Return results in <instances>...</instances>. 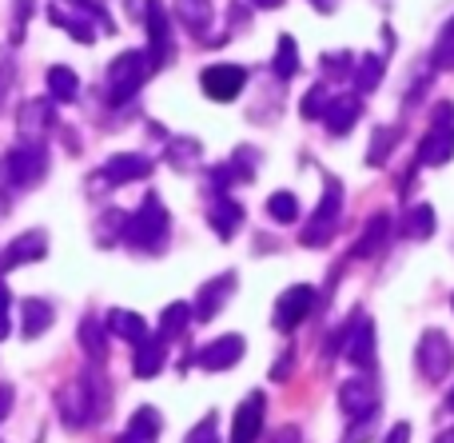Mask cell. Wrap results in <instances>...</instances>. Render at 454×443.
I'll use <instances>...</instances> for the list:
<instances>
[{
    "label": "cell",
    "mask_w": 454,
    "mask_h": 443,
    "mask_svg": "<svg viewBox=\"0 0 454 443\" xmlns=\"http://www.w3.org/2000/svg\"><path fill=\"white\" fill-rule=\"evenodd\" d=\"M415 360H419V372H423L427 380L442 384L450 376V368H454V348H450V340L439 332V328H427V332L419 336Z\"/></svg>",
    "instance_id": "8992f818"
},
{
    "label": "cell",
    "mask_w": 454,
    "mask_h": 443,
    "mask_svg": "<svg viewBox=\"0 0 454 443\" xmlns=\"http://www.w3.org/2000/svg\"><path fill=\"white\" fill-rule=\"evenodd\" d=\"M108 332L128 344H140L144 336H148V324H144V316H136V312L116 308V312H108Z\"/></svg>",
    "instance_id": "4316f807"
},
{
    "label": "cell",
    "mask_w": 454,
    "mask_h": 443,
    "mask_svg": "<svg viewBox=\"0 0 454 443\" xmlns=\"http://www.w3.org/2000/svg\"><path fill=\"white\" fill-rule=\"evenodd\" d=\"M24 12H32V0H16V24H12V40H20V28H24Z\"/></svg>",
    "instance_id": "7dc6e473"
},
{
    "label": "cell",
    "mask_w": 454,
    "mask_h": 443,
    "mask_svg": "<svg viewBox=\"0 0 454 443\" xmlns=\"http://www.w3.org/2000/svg\"><path fill=\"white\" fill-rule=\"evenodd\" d=\"M168 228H172V220H168L160 196H144V204L124 220V240L140 252H160L168 240Z\"/></svg>",
    "instance_id": "6da1fadb"
},
{
    "label": "cell",
    "mask_w": 454,
    "mask_h": 443,
    "mask_svg": "<svg viewBox=\"0 0 454 443\" xmlns=\"http://www.w3.org/2000/svg\"><path fill=\"white\" fill-rule=\"evenodd\" d=\"M52 304L48 300H24V312H20V332H24V340H40V336L52 328Z\"/></svg>",
    "instance_id": "484cf974"
},
{
    "label": "cell",
    "mask_w": 454,
    "mask_h": 443,
    "mask_svg": "<svg viewBox=\"0 0 454 443\" xmlns=\"http://www.w3.org/2000/svg\"><path fill=\"white\" fill-rule=\"evenodd\" d=\"M447 412H454V388H450V396H447Z\"/></svg>",
    "instance_id": "816d5d0a"
},
{
    "label": "cell",
    "mask_w": 454,
    "mask_h": 443,
    "mask_svg": "<svg viewBox=\"0 0 454 443\" xmlns=\"http://www.w3.org/2000/svg\"><path fill=\"white\" fill-rule=\"evenodd\" d=\"M8 336V288H4V280H0V340Z\"/></svg>",
    "instance_id": "bcb514c9"
},
{
    "label": "cell",
    "mask_w": 454,
    "mask_h": 443,
    "mask_svg": "<svg viewBox=\"0 0 454 443\" xmlns=\"http://www.w3.org/2000/svg\"><path fill=\"white\" fill-rule=\"evenodd\" d=\"M243 352H247L243 336H220V340H212L207 348H200L196 364L204 368V372H227V368H235L243 360Z\"/></svg>",
    "instance_id": "4fadbf2b"
},
{
    "label": "cell",
    "mask_w": 454,
    "mask_h": 443,
    "mask_svg": "<svg viewBox=\"0 0 454 443\" xmlns=\"http://www.w3.org/2000/svg\"><path fill=\"white\" fill-rule=\"evenodd\" d=\"M339 407H343V415H367V412H379V392L371 380H347L343 388H339Z\"/></svg>",
    "instance_id": "2e32d148"
},
{
    "label": "cell",
    "mask_w": 454,
    "mask_h": 443,
    "mask_svg": "<svg viewBox=\"0 0 454 443\" xmlns=\"http://www.w3.org/2000/svg\"><path fill=\"white\" fill-rule=\"evenodd\" d=\"M188 324H192L188 304H168L164 316H160V336H164V340H180V336L188 332Z\"/></svg>",
    "instance_id": "4dcf8cb0"
},
{
    "label": "cell",
    "mask_w": 454,
    "mask_h": 443,
    "mask_svg": "<svg viewBox=\"0 0 454 443\" xmlns=\"http://www.w3.org/2000/svg\"><path fill=\"white\" fill-rule=\"evenodd\" d=\"M327 104H331V92H327V84H315L311 92L303 96V104H299V112H303L307 120H319L323 112H327Z\"/></svg>",
    "instance_id": "d590c367"
},
{
    "label": "cell",
    "mask_w": 454,
    "mask_h": 443,
    "mask_svg": "<svg viewBox=\"0 0 454 443\" xmlns=\"http://www.w3.org/2000/svg\"><path fill=\"white\" fill-rule=\"evenodd\" d=\"M403 236L407 240H427L434 232V208L431 204H415V208H407L403 212Z\"/></svg>",
    "instance_id": "f1b7e54d"
},
{
    "label": "cell",
    "mask_w": 454,
    "mask_h": 443,
    "mask_svg": "<svg viewBox=\"0 0 454 443\" xmlns=\"http://www.w3.org/2000/svg\"><path fill=\"white\" fill-rule=\"evenodd\" d=\"M164 360H168V340L164 336H144L136 344V360H132V372L140 380H152V376L164 372Z\"/></svg>",
    "instance_id": "e0dca14e"
},
{
    "label": "cell",
    "mask_w": 454,
    "mask_h": 443,
    "mask_svg": "<svg viewBox=\"0 0 454 443\" xmlns=\"http://www.w3.org/2000/svg\"><path fill=\"white\" fill-rule=\"evenodd\" d=\"M339 216H343V184L331 176L327 188H323L319 208H315V216L303 224V232H299V244H307V248L331 244V236H335V228H339Z\"/></svg>",
    "instance_id": "3957f363"
},
{
    "label": "cell",
    "mask_w": 454,
    "mask_h": 443,
    "mask_svg": "<svg viewBox=\"0 0 454 443\" xmlns=\"http://www.w3.org/2000/svg\"><path fill=\"white\" fill-rule=\"evenodd\" d=\"M271 443H303V436H299L295 423H283V428L271 436Z\"/></svg>",
    "instance_id": "7bdbcfd3"
},
{
    "label": "cell",
    "mask_w": 454,
    "mask_h": 443,
    "mask_svg": "<svg viewBox=\"0 0 454 443\" xmlns=\"http://www.w3.org/2000/svg\"><path fill=\"white\" fill-rule=\"evenodd\" d=\"M363 104L359 96H339V100L327 104V112H323V120H327V132L331 136H347L355 128V120H359Z\"/></svg>",
    "instance_id": "7402d4cb"
},
{
    "label": "cell",
    "mask_w": 454,
    "mask_h": 443,
    "mask_svg": "<svg viewBox=\"0 0 454 443\" xmlns=\"http://www.w3.org/2000/svg\"><path fill=\"white\" fill-rule=\"evenodd\" d=\"M434 443H454V428H450V431H442V436L434 439Z\"/></svg>",
    "instance_id": "f907efd6"
},
{
    "label": "cell",
    "mask_w": 454,
    "mask_h": 443,
    "mask_svg": "<svg viewBox=\"0 0 454 443\" xmlns=\"http://www.w3.org/2000/svg\"><path fill=\"white\" fill-rule=\"evenodd\" d=\"M8 196H12V180H8V164L0 156V216L8 212Z\"/></svg>",
    "instance_id": "60d3db41"
},
{
    "label": "cell",
    "mask_w": 454,
    "mask_h": 443,
    "mask_svg": "<svg viewBox=\"0 0 454 443\" xmlns=\"http://www.w3.org/2000/svg\"><path fill=\"white\" fill-rule=\"evenodd\" d=\"M431 68H454V16L442 24L439 40H434V56H431Z\"/></svg>",
    "instance_id": "836d02e7"
},
{
    "label": "cell",
    "mask_w": 454,
    "mask_h": 443,
    "mask_svg": "<svg viewBox=\"0 0 454 443\" xmlns=\"http://www.w3.org/2000/svg\"><path fill=\"white\" fill-rule=\"evenodd\" d=\"M20 136L24 140H44V132L52 128V100H28L20 108Z\"/></svg>",
    "instance_id": "44dd1931"
},
{
    "label": "cell",
    "mask_w": 454,
    "mask_h": 443,
    "mask_svg": "<svg viewBox=\"0 0 454 443\" xmlns=\"http://www.w3.org/2000/svg\"><path fill=\"white\" fill-rule=\"evenodd\" d=\"M48 96H52V100H60V104H72V100H76V96H80L76 72L64 68V64H52V68H48Z\"/></svg>",
    "instance_id": "83f0119b"
},
{
    "label": "cell",
    "mask_w": 454,
    "mask_h": 443,
    "mask_svg": "<svg viewBox=\"0 0 454 443\" xmlns=\"http://www.w3.org/2000/svg\"><path fill=\"white\" fill-rule=\"evenodd\" d=\"M251 4H255V8H279L283 0H251Z\"/></svg>",
    "instance_id": "681fc988"
},
{
    "label": "cell",
    "mask_w": 454,
    "mask_h": 443,
    "mask_svg": "<svg viewBox=\"0 0 454 443\" xmlns=\"http://www.w3.org/2000/svg\"><path fill=\"white\" fill-rule=\"evenodd\" d=\"M267 420V396L251 392L239 407H235V423H231V443H255Z\"/></svg>",
    "instance_id": "7c38bea8"
},
{
    "label": "cell",
    "mask_w": 454,
    "mask_h": 443,
    "mask_svg": "<svg viewBox=\"0 0 454 443\" xmlns=\"http://www.w3.org/2000/svg\"><path fill=\"white\" fill-rule=\"evenodd\" d=\"M56 412H60V420L68 423V428H84L92 415H100L88 376H80V380H72L68 388H60V396H56Z\"/></svg>",
    "instance_id": "52a82bcc"
},
{
    "label": "cell",
    "mask_w": 454,
    "mask_h": 443,
    "mask_svg": "<svg viewBox=\"0 0 454 443\" xmlns=\"http://www.w3.org/2000/svg\"><path fill=\"white\" fill-rule=\"evenodd\" d=\"M4 164H8V180H12V188H36V184L48 176V152H44L40 140H24L8 152Z\"/></svg>",
    "instance_id": "5b68a950"
},
{
    "label": "cell",
    "mask_w": 454,
    "mask_h": 443,
    "mask_svg": "<svg viewBox=\"0 0 454 443\" xmlns=\"http://www.w3.org/2000/svg\"><path fill=\"white\" fill-rule=\"evenodd\" d=\"M12 404H16L12 388H8V384H0V423L8 420V412H12Z\"/></svg>",
    "instance_id": "f6af8a7d"
},
{
    "label": "cell",
    "mask_w": 454,
    "mask_h": 443,
    "mask_svg": "<svg viewBox=\"0 0 454 443\" xmlns=\"http://www.w3.org/2000/svg\"><path fill=\"white\" fill-rule=\"evenodd\" d=\"M347 52H335V56H323V72H327V76H339V72L347 68Z\"/></svg>",
    "instance_id": "b9f144b4"
},
{
    "label": "cell",
    "mask_w": 454,
    "mask_h": 443,
    "mask_svg": "<svg viewBox=\"0 0 454 443\" xmlns=\"http://www.w3.org/2000/svg\"><path fill=\"white\" fill-rule=\"evenodd\" d=\"M144 176H152V160L140 156V152H116V156L100 168L104 184H132V180H144Z\"/></svg>",
    "instance_id": "9a60e30c"
},
{
    "label": "cell",
    "mask_w": 454,
    "mask_h": 443,
    "mask_svg": "<svg viewBox=\"0 0 454 443\" xmlns=\"http://www.w3.org/2000/svg\"><path fill=\"white\" fill-rule=\"evenodd\" d=\"M383 443H411V423H395V428L391 431H387V439Z\"/></svg>",
    "instance_id": "ee69618b"
},
{
    "label": "cell",
    "mask_w": 454,
    "mask_h": 443,
    "mask_svg": "<svg viewBox=\"0 0 454 443\" xmlns=\"http://www.w3.org/2000/svg\"><path fill=\"white\" fill-rule=\"evenodd\" d=\"M271 72L279 80H291L299 72V52H295V36H287L283 32L279 36V52H275V60H271Z\"/></svg>",
    "instance_id": "1f68e13d"
},
{
    "label": "cell",
    "mask_w": 454,
    "mask_h": 443,
    "mask_svg": "<svg viewBox=\"0 0 454 443\" xmlns=\"http://www.w3.org/2000/svg\"><path fill=\"white\" fill-rule=\"evenodd\" d=\"M231 292H235V272H223V276L207 280V284L200 288V296H196V308H192V320H204V324H207V320H215Z\"/></svg>",
    "instance_id": "5bb4252c"
},
{
    "label": "cell",
    "mask_w": 454,
    "mask_h": 443,
    "mask_svg": "<svg viewBox=\"0 0 454 443\" xmlns=\"http://www.w3.org/2000/svg\"><path fill=\"white\" fill-rule=\"evenodd\" d=\"M315 8H331V0H315Z\"/></svg>",
    "instance_id": "f5cc1de1"
},
{
    "label": "cell",
    "mask_w": 454,
    "mask_h": 443,
    "mask_svg": "<svg viewBox=\"0 0 454 443\" xmlns=\"http://www.w3.org/2000/svg\"><path fill=\"white\" fill-rule=\"evenodd\" d=\"M80 348H84V356L92 360V364H104V360H108V328H104L96 316L80 320Z\"/></svg>",
    "instance_id": "cb8c5ba5"
},
{
    "label": "cell",
    "mask_w": 454,
    "mask_h": 443,
    "mask_svg": "<svg viewBox=\"0 0 454 443\" xmlns=\"http://www.w3.org/2000/svg\"><path fill=\"white\" fill-rule=\"evenodd\" d=\"M176 16L192 36L204 40L207 28H212V0H176Z\"/></svg>",
    "instance_id": "603a6c76"
},
{
    "label": "cell",
    "mask_w": 454,
    "mask_h": 443,
    "mask_svg": "<svg viewBox=\"0 0 454 443\" xmlns=\"http://www.w3.org/2000/svg\"><path fill=\"white\" fill-rule=\"evenodd\" d=\"M267 216H271L275 224H291L299 216V200L291 196V192H275V196L267 200Z\"/></svg>",
    "instance_id": "e575fe53"
},
{
    "label": "cell",
    "mask_w": 454,
    "mask_h": 443,
    "mask_svg": "<svg viewBox=\"0 0 454 443\" xmlns=\"http://www.w3.org/2000/svg\"><path fill=\"white\" fill-rule=\"evenodd\" d=\"M383 84V56H363L359 64H355V92H375V88Z\"/></svg>",
    "instance_id": "f546056e"
},
{
    "label": "cell",
    "mask_w": 454,
    "mask_h": 443,
    "mask_svg": "<svg viewBox=\"0 0 454 443\" xmlns=\"http://www.w3.org/2000/svg\"><path fill=\"white\" fill-rule=\"evenodd\" d=\"M160 428H164V420H160L156 407H136L132 420H128V428H124V436H120L116 443H156Z\"/></svg>",
    "instance_id": "ffe728a7"
},
{
    "label": "cell",
    "mask_w": 454,
    "mask_h": 443,
    "mask_svg": "<svg viewBox=\"0 0 454 443\" xmlns=\"http://www.w3.org/2000/svg\"><path fill=\"white\" fill-rule=\"evenodd\" d=\"M184 443H220V439H215V420H212V415H207L204 423H196V428L188 431V439H184Z\"/></svg>",
    "instance_id": "f35d334b"
},
{
    "label": "cell",
    "mask_w": 454,
    "mask_h": 443,
    "mask_svg": "<svg viewBox=\"0 0 454 443\" xmlns=\"http://www.w3.org/2000/svg\"><path fill=\"white\" fill-rule=\"evenodd\" d=\"M311 308H315V288L311 284H295V288H287V292L279 296L271 320H275L279 332H295V328L311 316Z\"/></svg>",
    "instance_id": "9c48e42d"
},
{
    "label": "cell",
    "mask_w": 454,
    "mask_h": 443,
    "mask_svg": "<svg viewBox=\"0 0 454 443\" xmlns=\"http://www.w3.org/2000/svg\"><path fill=\"white\" fill-rule=\"evenodd\" d=\"M200 84H204V96H212V100H235V96L243 92V84H247V72L239 68V64H212V68L200 72Z\"/></svg>",
    "instance_id": "30bf717a"
},
{
    "label": "cell",
    "mask_w": 454,
    "mask_h": 443,
    "mask_svg": "<svg viewBox=\"0 0 454 443\" xmlns=\"http://www.w3.org/2000/svg\"><path fill=\"white\" fill-rule=\"evenodd\" d=\"M291 360H295V356H291V352H283V356H279V364L271 368V380H287V372H291Z\"/></svg>",
    "instance_id": "c3c4849f"
},
{
    "label": "cell",
    "mask_w": 454,
    "mask_h": 443,
    "mask_svg": "<svg viewBox=\"0 0 454 443\" xmlns=\"http://www.w3.org/2000/svg\"><path fill=\"white\" fill-rule=\"evenodd\" d=\"M148 76H152L148 52H140V48H132V52H120L116 60L108 64V100L112 104H128L136 92H140V84Z\"/></svg>",
    "instance_id": "7a4b0ae2"
},
{
    "label": "cell",
    "mask_w": 454,
    "mask_h": 443,
    "mask_svg": "<svg viewBox=\"0 0 454 443\" xmlns=\"http://www.w3.org/2000/svg\"><path fill=\"white\" fill-rule=\"evenodd\" d=\"M391 216L387 212H375L367 220V228H363V236H359V244H355V256H359V260H371V256H379L387 248V240H391Z\"/></svg>",
    "instance_id": "d6986e66"
},
{
    "label": "cell",
    "mask_w": 454,
    "mask_h": 443,
    "mask_svg": "<svg viewBox=\"0 0 454 443\" xmlns=\"http://www.w3.org/2000/svg\"><path fill=\"white\" fill-rule=\"evenodd\" d=\"M347 360H351L355 368H363V372H371L375 368V324H371V316H363V312H351V332H347Z\"/></svg>",
    "instance_id": "8fae6325"
},
{
    "label": "cell",
    "mask_w": 454,
    "mask_h": 443,
    "mask_svg": "<svg viewBox=\"0 0 454 443\" xmlns=\"http://www.w3.org/2000/svg\"><path fill=\"white\" fill-rule=\"evenodd\" d=\"M168 160H172L176 168H188L200 160V144L196 140H172V148H168Z\"/></svg>",
    "instance_id": "74e56055"
},
{
    "label": "cell",
    "mask_w": 454,
    "mask_h": 443,
    "mask_svg": "<svg viewBox=\"0 0 454 443\" xmlns=\"http://www.w3.org/2000/svg\"><path fill=\"white\" fill-rule=\"evenodd\" d=\"M450 308H454V296H450Z\"/></svg>",
    "instance_id": "db71d44e"
},
{
    "label": "cell",
    "mask_w": 454,
    "mask_h": 443,
    "mask_svg": "<svg viewBox=\"0 0 454 443\" xmlns=\"http://www.w3.org/2000/svg\"><path fill=\"white\" fill-rule=\"evenodd\" d=\"M454 156V104H434V116H431V128H427L423 144H419V164H447Z\"/></svg>",
    "instance_id": "277c9868"
},
{
    "label": "cell",
    "mask_w": 454,
    "mask_h": 443,
    "mask_svg": "<svg viewBox=\"0 0 454 443\" xmlns=\"http://www.w3.org/2000/svg\"><path fill=\"white\" fill-rule=\"evenodd\" d=\"M207 220H212L215 236H220V240H231L235 228L243 224V208L235 204V200H227V196H215L212 208H207Z\"/></svg>",
    "instance_id": "d4e9b609"
},
{
    "label": "cell",
    "mask_w": 454,
    "mask_h": 443,
    "mask_svg": "<svg viewBox=\"0 0 454 443\" xmlns=\"http://www.w3.org/2000/svg\"><path fill=\"white\" fill-rule=\"evenodd\" d=\"M144 24H148V60L152 68H164L172 56V20L160 0H144Z\"/></svg>",
    "instance_id": "ba28073f"
},
{
    "label": "cell",
    "mask_w": 454,
    "mask_h": 443,
    "mask_svg": "<svg viewBox=\"0 0 454 443\" xmlns=\"http://www.w3.org/2000/svg\"><path fill=\"white\" fill-rule=\"evenodd\" d=\"M375 420H379V412L355 415V423L347 428V443H371V439H375Z\"/></svg>",
    "instance_id": "8d00e7d4"
},
{
    "label": "cell",
    "mask_w": 454,
    "mask_h": 443,
    "mask_svg": "<svg viewBox=\"0 0 454 443\" xmlns=\"http://www.w3.org/2000/svg\"><path fill=\"white\" fill-rule=\"evenodd\" d=\"M8 84H12V52H0V104L8 96Z\"/></svg>",
    "instance_id": "ab89813d"
},
{
    "label": "cell",
    "mask_w": 454,
    "mask_h": 443,
    "mask_svg": "<svg viewBox=\"0 0 454 443\" xmlns=\"http://www.w3.org/2000/svg\"><path fill=\"white\" fill-rule=\"evenodd\" d=\"M48 252V236L44 232H24V236H16L12 244H8L4 260H0V268H20V264H32V260H44Z\"/></svg>",
    "instance_id": "ac0fdd59"
},
{
    "label": "cell",
    "mask_w": 454,
    "mask_h": 443,
    "mask_svg": "<svg viewBox=\"0 0 454 443\" xmlns=\"http://www.w3.org/2000/svg\"><path fill=\"white\" fill-rule=\"evenodd\" d=\"M395 140H399V128H375V136H371V152H367V164L371 168H383L387 156H391Z\"/></svg>",
    "instance_id": "d6a6232c"
}]
</instances>
